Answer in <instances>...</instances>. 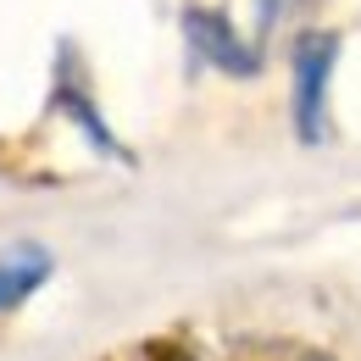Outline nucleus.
Segmentation results:
<instances>
[{"mask_svg": "<svg viewBox=\"0 0 361 361\" xmlns=\"http://www.w3.org/2000/svg\"><path fill=\"white\" fill-rule=\"evenodd\" d=\"M45 278H50V256L39 250V245H17V250H6V256H0V312L23 306Z\"/></svg>", "mask_w": 361, "mask_h": 361, "instance_id": "3", "label": "nucleus"}, {"mask_svg": "<svg viewBox=\"0 0 361 361\" xmlns=\"http://www.w3.org/2000/svg\"><path fill=\"white\" fill-rule=\"evenodd\" d=\"M289 11V0H256V23H262V34H272L278 28V17Z\"/></svg>", "mask_w": 361, "mask_h": 361, "instance_id": "5", "label": "nucleus"}, {"mask_svg": "<svg viewBox=\"0 0 361 361\" xmlns=\"http://www.w3.org/2000/svg\"><path fill=\"white\" fill-rule=\"evenodd\" d=\"M334 34H300L289 45V73H295V128L306 145L322 139V106H328V78H334Z\"/></svg>", "mask_w": 361, "mask_h": 361, "instance_id": "1", "label": "nucleus"}, {"mask_svg": "<svg viewBox=\"0 0 361 361\" xmlns=\"http://www.w3.org/2000/svg\"><path fill=\"white\" fill-rule=\"evenodd\" d=\"M56 106H61V111H67V117H73V123H78V128L90 134V145H94V150H106V156H123V145L106 134V123L94 117V106H90V94H84V90L61 84V90H56Z\"/></svg>", "mask_w": 361, "mask_h": 361, "instance_id": "4", "label": "nucleus"}, {"mask_svg": "<svg viewBox=\"0 0 361 361\" xmlns=\"http://www.w3.org/2000/svg\"><path fill=\"white\" fill-rule=\"evenodd\" d=\"M183 34H189V50H195L200 61L223 67V73H233V78H256V73H262V56L233 34V23H228L223 11L189 6V11H183Z\"/></svg>", "mask_w": 361, "mask_h": 361, "instance_id": "2", "label": "nucleus"}]
</instances>
